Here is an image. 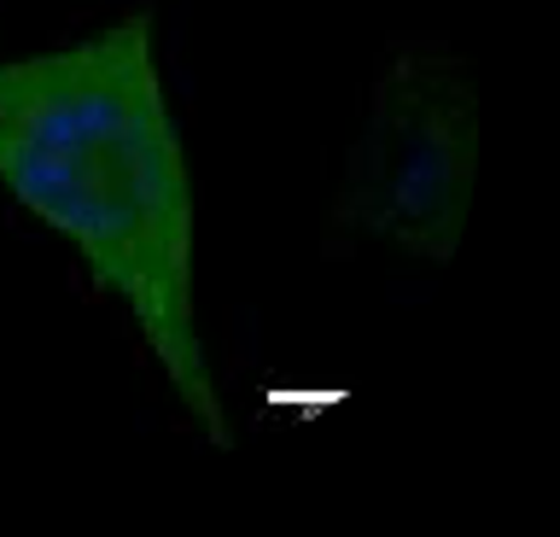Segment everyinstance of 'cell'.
<instances>
[{
	"instance_id": "6da1fadb",
	"label": "cell",
	"mask_w": 560,
	"mask_h": 537,
	"mask_svg": "<svg viewBox=\"0 0 560 537\" xmlns=\"http://www.w3.org/2000/svg\"><path fill=\"white\" fill-rule=\"evenodd\" d=\"M0 187L129 310L205 444L234 450L199 327V205L152 12L0 65Z\"/></svg>"
},
{
	"instance_id": "7a4b0ae2",
	"label": "cell",
	"mask_w": 560,
	"mask_h": 537,
	"mask_svg": "<svg viewBox=\"0 0 560 537\" xmlns=\"http://www.w3.org/2000/svg\"><path fill=\"white\" fill-rule=\"evenodd\" d=\"M479 182V82L444 42L385 59L368 117L345 152L332 222L444 269L462 246Z\"/></svg>"
}]
</instances>
